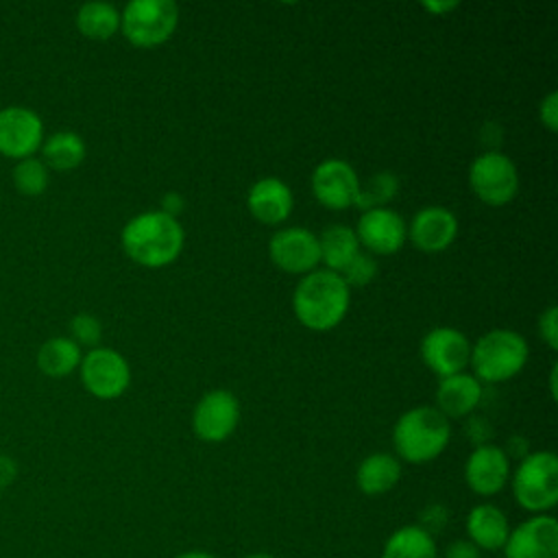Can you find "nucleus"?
I'll return each instance as SVG.
<instances>
[{"instance_id": "nucleus-1", "label": "nucleus", "mask_w": 558, "mask_h": 558, "mask_svg": "<svg viewBox=\"0 0 558 558\" xmlns=\"http://www.w3.org/2000/svg\"><path fill=\"white\" fill-rule=\"evenodd\" d=\"M126 257L144 268L170 266L183 251L185 233L177 218L155 209L133 216L120 233Z\"/></svg>"}, {"instance_id": "nucleus-2", "label": "nucleus", "mask_w": 558, "mask_h": 558, "mask_svg": "<svg viewBox=\"0 0 558 558\" xmlns=\"http://www.w3.org/2000/svg\"><path fill=\"white\" fill-rule=\"evenodd\" d=\"M349 286L327 268L303 275L292 292V312L296 320L312 331H329L342 323L349 312Z\"/></svg>"}, {"instance_id": "nucleus-3", "label": "nucleus", "mask_w": 558, "mask_h": 558, "mask_svg": "<svg viewBox=\"0 0 558 558\" xmlns=\"http://www.w3.org/2000/svg\"><path fill=\"white\" fill-rule=\"evenodd\" d=\"M451 425L434 405H418L403 412L392 427L397 458L410 464L436 460L449 445Z\"/></svg>"}, {"instance_id": "nucleus-4", "label": "nucleus", "mask_w": 558, "mask_h": 558, "mask_svg": "<svg viewBox=\"0 0 558 558\" xmlns=\"http://www.w3.org/2000/svg\"><path fill=\"white\" fill-rule=\"evenodd\" d=\"M530 349L525 338L514 329H490L471 347L473 377L482 384H499L512 379L527 364Z\"/></svg>"}, {"instance_id": "nucleus-5", "label": "nucleus", "mask_w": 558, "mask_h": 558, "mask_svg": "<svg viewBox=\"0 0 558 558\" xmlns=\"http://www.w3.org/2000/svg\"><path fill=\"white\" fill-rule=\"evenodd\" d=\"M514 501L534 514H545L558 504V458L554 451H532L510 471Z\"/></svg>"}, {"instance_id": "nucleus-6", "label": "nucleus", "mask_w": 558, "mask_h": 558, "mask_svg": "<svg viewBox=\"0 0 558 558\" xmlns=\"http://www.w3.org/2000/svg\"><path fill=\"white\" fill-rule=\"evenodd\" d=\"M179 26V7L172 0H131L120 13L122 35L137 48L166 44Z\"/></svg>"}, {"instance_id": "nucleus-7", "label": "nucleus", "mask_w": 558, "mask_h": 558, "mask_svg": "<svg viewBox=\"0 0 558 558\" xmlns=\"http://www.w3.org/2000/svg\"><path fill=\"white\" fill-rule=\"evenodd\" d=\"M469 185L482 203L501 207L508 205L519 192V170L508 155L486 150L473 159L469 168Z\"/></svg>"}, {"instance_id": "nucleus-8", "label": "nucleus", "mask_w": 558, "mask_h": 558, "mask_svg": "<svg viewBox=\"0 0 558 558\" xmlns=\"http://www.w3.org/2000/svg\"><path fill=\"white\" fill-rule=\"evenodd\" d=\"M78 373L85 390L102 401L118 399L131 384V366L126 357L109 347L89 349L81 357Z\"/></svg>"}, {"instance_id": "nucleus-9", "label": "nucleus", "mask_w": 558, "mask_h": 558, "mask_svg": "<svg viewBox=\"0 0 558 558\" xmlns=\"http://www.w3.org/2000/svg\"><path fill=\"white\" fill-rule=\"evenodd\" d=\"M270 262L290 275H307L320 264L318 235L305 227H283L268 242Z\"/></svg>"}, {"instance_id": "nucleus-10", "label": "nucleus", "mask_w": 558, "mask_h": 558, "mask_svg": "<svg viewBox=\"0 0 558 558\" xmlns=\"http://www.w3.org/2000/svg\"><path fill=\"white\" fill-rule=\"evenodd\" d=\"M240 421V401L233 392L216 388L205 392L192 412V429L205 442L227 440Z\"/></svg>"}, {"instance_id": "nucleus-11", "label": "nucleus", "mask_w": 558, "mask_h": 558, "mask_svg": "<svg viewBox=\"0 0 558 558\" xmlns=\"http://www.w3.org/2000/svg\"><path fill=\"white\" fill-rule=\"evenodd\" d=\"M44 144V122L28 107L0 109V155L22 161L33 157Z\"/></svg>"}, {"instance_id": "nucleus-12", "label": "nucleus", "mask_w": 558, "mask_h": 558, "mask_svg": "<svg viewBox=\"0 0 558 558\" xmlns=\"http://www.w3.org/2000/svg\"><path fill=\"white\" fill-rule=\"evenodd\" d=\"M421 357L440 379L464 373L471 360V342L456 327H434L421 340Z\"/></svg>"}, {"instance_id": "nucleus-13", "label": "nucleus", "mask_w": 558, "mask_h": 558, "mask_svg": "<svg viewBox=\"0 0 558 558\" xmlns=\"http://www.w3.org/2000/svg\"><path fill=\"white\" fill-rule=\"evenodd\" d=\"M360 185L355 168L338 157L320 161L312 172V194L327 209H347L355 205Z\"/></svg>"}, {"instance_id": "nucleus-14", "label": "nucleus", "mask_w": 558, "mask_h": 558, "mask_svg": "<svg viewBox=\"0 0 558 558\" xmlns=\"http://www.w3.org/2000/svg\"><path fill=\"white\" fill-rule=\"evenodd\" d=\"M353 231L360 248L364 246L371 255H392L403 246L408 238L405 220L401 218V214L388 207L362 211Z\"/></svg>"}, {"instance_id": "nucleus-15", "label": "nucleus", "mask_w": 558, "mask_h": 558, "mask_svg": "<svg viewBox=\"0 0 558 558\" xmlns=\"http://www.w3.org/2000/svg\"><path fill=\"white\" fill-rule=\"evenodd\" d=\"M506 558H558V523L551 514H534L510 530L501 547Z\"/></svg>"}, {"instance_id": "nucleus-16", "label": "nucleus", "mask_w": 558, "mask_h": 558, "mask_svg": "<svg viewBox=\"0 0 558 558\" xmlns=\"http://www.w3.org/2000/svg\"><path fill=\"white\" fill-rule=\"evenodd\" d=\"M464 482L480 497L501 493L510 482V458L497 445H477L464 462Z\"/></svg>"}, {"instance_id": "nucleus-17", "label": "nucleus", "mask_w": 558, "mask_h": 558, "mask_svg": "<svg viewBox=\"0 0 558 558\" xmlns=\"http://www.w3.org/2000/svg\"><path fill=\"white\" fill-rule=\"evenodd\" d=\"M456 235H458V218L451 209L442 205H427L418 209L408 225L410 242L425 253H440L449 248Z\"/></svg>"}, {"instance_id": "nucleus-18", "label": "nucleus", "mask_w": 558, "mask_h": 558, "mask_svg": "<svg viewBox=\"0 0 558 558\" xmlns=\"http://www.w3.org/2000/svg\"><path fill=\"white\" fill-rule=\"evenodd\" d=\"M246 207L255 220L262 225H281L290 218L294 207V196L288 183L277 177L257 179L246 194Z\"/></svg>"}, {"instance_id": "nucleus-19", "label": "nucleus", "mask_w": 558, "mask_h": 558, "mask_svg": "<svg viewBox=\"0 0 558 558\" xmlns=\"http://www.w3.org/2000/svg\"><path fill=\"white\" fill-rule=\"evenodd\" d=\"M482 401V384L469 373L442 377L436 386V410L445 418L469 416Z\"/></svg>"}, {"instance_id": "nucleus-20", "label": "nucleus", "mask_w": 558, "mask_h": 558, "mask_svg": "<svg viewBox=\"0 0 558 558\" xmlns=\"http://www.w3.org/2000/svg\"><path fill=\"white\" fill-rule=\"evenodd\" d=\"M466 541H471L480 551H497L506 545V538L510 534V523L508 517L501 508L495 504H477L469 510L466 521Z\"/></svg>"}, {"instance_id": "nucleus-21", "label": "nucleus", "mask_w": 558, "mask_h": 558, "mask_svg": "<svg viewBox=\"0 0 558 558\" xmlns=\"http://www.w3.org/2000/svg\"><path fill=\"white\" fill-rule=\"evenodd\" d=\"M399 480H401V462L397 456L386 451H375L366 456L355 471V484L360 493L368 497H377L392 490Z\"/></svg>"}, {"instance_id": "nucleus-22", "label": "nucleus", "mask_w": 558, "mask_h": 558, "mask_svg": "<svg viewBox=\"0 0 558 558\" xmlns=\"http://www.w3.org/2000/svg\"><path fill=\"white\" fill-rule=\"evenodd\" d=\"M41 161L48 170L57 172H70L78 168L85 159V142L74 131H57L41 144Z\"/></svg>"}, {"instance_id": "nucleus-23", "label": "nucleus", "mask_w": 558, "mask_h": 558, "mask_svg": "<svg viewBox=\"0 0 558 558\" xmlns=\"http://www.w3.org/2000/svg\"><path fill=\"white\" fill-rule=\"evenodd\" d=\"M320 246V264L327 270L340 272L362 248L355 238V231L347 225H331L318 235Z\"/></svg>"}, {"instance_id": "nucleus-24", "label": "nucleus", "mask_w": 558, "mask_h": 558, "mask_svg": "<svg viewBox=\"0 0 558 558\" xmlns=\"http://www.w3.org/2000/svg\"><path fill=\"white\" fill-rule=\"evenodd\" d=\"M81 347L70 336H54L37 351V366L48 377H65L81 364Z\"/></svg>"}, {"instance_id": "nucleus-25", "label": "nucleus", "mask_w": 558, "mask_h": 558, "mask_svg": "<svg viewBox=\"0 0 558 558\" xmlns=\"http://www.w3.org/2000/svg\"><path fill=\"white\" fill-rule=\"evenodd\" d=\"M76 28L87 39L107 41L120 31V11L109 2H85L76 11Z\"/></svg>"}, {"instance_id": "nucleus-26", "label": "nucleus", "mask_w": 558, "mask_h": 558, "mask_svg": "<svg viewBox=\"0 0 558 558\" xmlns=\"http://www.w3.org/2000/svg\"><path fill=\"white\" fill-rule=\"evenodd\" d=\"M381 558H438L436 541L416 523L403 525L388 536Z\"/></svg>"}, {"instance_id": "nucleus-27", "label": "nucleus", "mask_w": 558, "mask_h": 558, "mask_svg": "<svg viewBox=\"0 0 558 558\" xmlns=\"http://www.w3.org/2000/svg\"><path fill=\"white\" fill-rule=\"evenodd\" d=\"M399 190V179L392 172H375L364 185H360L355 207L362 211L375 209V207H386V203L397 194Z\"/></svg>"}, {"instance_id": "nucleus-28", "label": "nucleus", "mask_w": 558, "mask_h": 558, "mask_svg": "<svg viewBox=\"0 0 558 558\" xmlns=\"http://www.w3.org/2000/svg\"><path fill=\"white\" fill-rule=\"evenodd\" d=\"M50 181L48 168L44 166L41 159L28 157L22 161H15L13 166V185L20 194L24 196H39L46 192Z\"/></svg>"}, {"instance_id": "nucleus-29", "label": "nucleus", "mask_w": 558, "mask_h": 558, "mask_svg": "<svg viewBox=\"0 0 558 558\" xmlns=\"http://www.w3.org/2000/svg\"><path fill=\"white\" fill-rule=\"evenodd\" d=\"M338 275L349 286V290L351 288H360V286H366V283H371L375 279L377 262H375V257L371 253L360 251Z\"/></svg>"}, {"instance_id": "nucleus-30", "label": "nucleus", "mask_w": 558, "mask_h": 558, "mask_svg": "<svg viewBox=\"0 0 558 558\" xmlns=\"http://www.w3.org/2000/svg\"><path fill=\"white\" fill-rule=\"evenodd\" d=\"M70 338L78 344V347H87V349H96L100 338H102V325L94 314L81 312L70 320Z\"/></svg>"}, {"instance_id": "nucleus-31", "label": "nucleus", "mask_w": 558, "mask_h": 558, "mask_svg": "<svg viewBox=\"0 0 558 558\" xmlns=\"http://www.w3.org/2000/svg\"><path fill=\"white\" fill-rule=\"evenodd\" d=\"M421 530H425L429 536L440 534L442 527L447 525V508L440 504H429L421 514H418V523Z\"/></svg>"}, {"instance_id": "nucleus-32", "label": "nucleus", "mask_w": 558, "mask_h": 558, "mask_svg": "<svg viewBox=\"0 0 558 558\" xmlns=\"http://www.w3.org/2000/svg\"><path fill=\"white\" fill-rule=\"evenodd\" d=\"M538 333L551 351L558 349V307L556 305H549L543 310L538 318Z\"/></svg>"}, {"instance_id": "nucleus-33", "label": "nucleus", "mask_w": 558, "mask_h": 558, "mask_svg": "<svg viewBox=\"0 0 558 558\" xmlns=\"http://www.w3.org/2000/svg\"><path fill=\"white\" fill-rule=\"evenodd\" d=\"M538 118H541V124L556 133L558 131V94L556 92H549L541 105H538Z\"/></svg>"}, {"instance_id": "nucleus-34", "label": "nucleus", "mask_w": 558, "mask_h": 558, "mask_svg": "<svg viewBox=\"0 0 558 558\" xmlns=\"http://www.w3.org/2000/svg\"><path fill=\"white\" fill-rule=\"evenodd\" d=\"M445 558H482V551L466 538L453 541L445 549Z\"/></svg>"}, {"instance_id": "nucleus-35", "label": "nucleus", "mask_w": 558, "mask_h": 558, "mask_svg": "<svg viewBox=\"0 0 558 558\" xmlns=\"http://www.w3.org/2000/svg\"><path fill=\"white\" fill-rule=\"evenodd\" d=\"M15 480H17V462L11 456L0 453V490L9 488Z\"/></svg>"}, {"instance_id": "nucleus-36", "label": "nucleus", "mask_w": 558, "mask_h": 558, "mask_svg": "<svg viewBox=\"0 0 558 558\" xmlns=\"http://www.w3.org/2000/svg\"><path fill=\"white\" fill-rule=\"evenodd\" d=\"M183 209H185V198H183L179 192H168V194H163V198H161V209H159V211H163V214L177 218Z\"/></svg>"}, {"instance_id": "nucleus-37", "label": "nucleus", "mask_w": 558, "mask_h": 558, "mask_svg": "<svg viewBox=\"0 0 558 558\" xmlns=\"http://www.w3.org/2000/svg\"><path fill=\"white\" fill-rule=\"evenodd\" d=\"M425 11H429L432 15H445L447 11H453L458 7L456 0H447V2H423L421 4Z\"/></svg>"}, {"instance_id": "nucleus-38", "label": "nucleus", "mask_w": 558, "mask_h": 558, "mask_svg": "<svg viewBox=\"0 0 558 558\" xmlns=\"http://www.w3.org/2000/svg\"><path fill=\"white\" fill-rule=\"evenodd\" d=\"M174 558H216V556L209 554V551H203V549H190V551H183V554H179Z\"/></svg>"}, {"instance_id": "nucleus-39", "label": "nucleus", "mask_w": 558, "mask_h": 558, "mask_svg": "<svg viewBox=\"0 0 558 558\" xmlns=\"http://www.w3.org/2000/svg\"><path fill=\"white\" fill-rule=\"evenodd\" d=\"M549 390H551V399H556V364L551 366V373H549Z\"/></svg>"}, {"instance_id": "nucleus-40", "label": "nucleus", "mask_w": 558, "mask_h": 558, "mask_svg": "<svg viewBox=\"0 0 558 558\" xmlns=\"http://www.w3.org/2000/svg\"><path fill=\"white\" fill-rule=\"evenodd\" d=\"M244 558H277V556L266 554V551H255V554H248V556H244Z\"/></svg>"}]
</instances>
